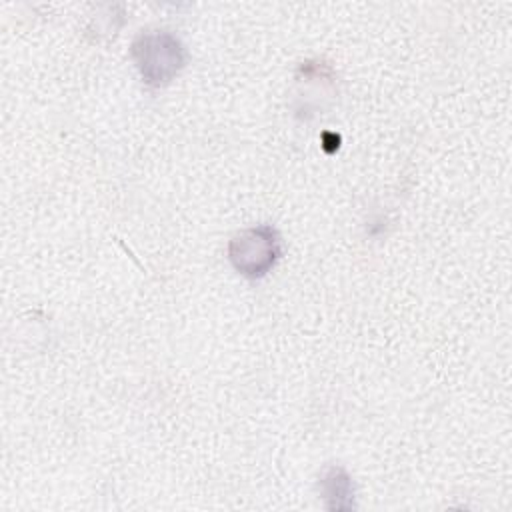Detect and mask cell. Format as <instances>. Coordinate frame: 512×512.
<instances>
[{
	"label": "cell",
	"mask_w": 512,
	"mask_h": 512,
	"mask_svg": "<svg viewBox=\"0 0 512 512\" xmlns=\"http://www.w3.org/2000/svg\"><path fill=\"white\" fill-rule=\"evenodd\" d=\"M278 256L280 240L276 230L270 226L244 230L230 242V260L234 268L248 278H260L268 274Z\"/></svg>",
	"instance_id": "2"
},
{
	"label": "cell",
	"mask_w": 512,
	"mask_h": 512,
	"mask_svg": "<svg viewBox=\"0 0 512 512\" xmlns=\"http://www.w3.org/2000/svg\"><path fill=\"white\" fill-rule=\"evenodd\" d=\"M132 54L144 82L152 86L170 82L184 64L182 46L170 34L140 36L132 46Z\"/></svg>",
	"instance_id": "1"
},
{
	"label": "cell",
	"mask_w": 512,
	"mask_h": 512,
	"mask_svg": "<svg viewBox=\"0 0 512 512\" xmlns=\"http://www.w3.org/2000/svg\"><path fill=\"white\" fill-rule=\"evenodd\" d=\"M322 490H324V498L328 502V508H332V510H350V508H354L350 478L342 468H330L326 472V476L322 478Z\"/></svg>",
	"instance_id": "3"
}]
</instances>
